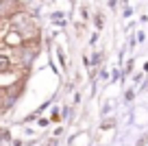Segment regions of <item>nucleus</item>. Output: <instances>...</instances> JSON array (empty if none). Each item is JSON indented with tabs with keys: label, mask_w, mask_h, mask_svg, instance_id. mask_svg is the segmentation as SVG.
Here are the masks:
<instances>
[{
	"label": "nucleus",
	"mask_w": 148,
	"mask_h": 146,
	"mask_svg": "<svg viewBox=\"0 0 148 146\" xmlns=\"http://www.w3.org/2000/svg\"><path fill=\"white\" fill-rule=\"evenodd\" d=\"M7 68H9V59H7V57H0V72H5Z\"/></svg>",
	"instance_id": "f257e3e1"
}]
</instances>
